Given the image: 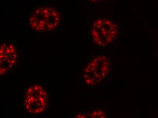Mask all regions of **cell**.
<instances>
[{
  "label": "cell",
  "mask_w": 158,
  "mask_h": 118,
  "mask_svg": "<svg viewBox=\"0 0 158 118\" xmlns=\"http://www.w3.org/2000/svg\"><path fill=\"white\" fill-rule=\"evenodd\" d=\"M58 11L52 7L42 6L35 9L29 18L31 28L37 32H48L54 30L60 23Z\"/></svg>",
  "instance_id": "cell-1"
},
{
  "label": "cell",
  "mask_w": 158,
  "mask_h": 118,
  "mask_svg": "<svg viewBox=\"0 0 158 118\" xmlns=\"http://www.w3.org/2000/svg\"><path fill=\"white\" fill-rule=\"evenodd\" d=\"M25 109L31 115H38L45 112L49 104V96L46 89L41 85L30 86L24 97Z\"/></svg>",
  "instance_id": "cell-2"
},
{
  "label": "cell",
  "mask_w": 158,
  "mask_h": 118,
  "mask_svg": "<svg viewBox=\"0 0 158 118\" xmlns=\"http://www.w3.org/2000/svg\"><path fill=\"white\" fill-rule=\"evenodd\" d=\"M118 34L117 25L106 19L95 20L91 28V37L95 44L106 47L113 42Z\"/></svg>",
  "instance_id": "cell-3"
},
{
  "label": "cell",
  "mask_w": 158,
  "mask_h": 118,
  "mask_svg": "<svg viewBox=\"0 0 158 118\" xmlns=\"http://www.w3.org/2000/svg\"><path fill=\"white\" fill-rule=\"evenodd\" d=\"M109 71V62L106 57H95L84 68V80L88 85L95 86L102 81Z\"/></svg>",
  "instance_id": "cell-4"
},
{
  "label": "cell",
  "mask_w": 158,
  "mask_h": 118,
  "mask_svg": "<svg viewBox=\"0 0 158 118\" xmlns=\"http://www.w3.org/2000/svg\"><path fill=\"white\" fill-rule=\"evenodd\" d=\"M18 59V53L12 43H4L0 47V75H3L14 68Z\"/></svg>",
  "instance_id": "cell-5"
},
{
  "label": "cell",
  "mask_w": 158,
  "mask_h": 118,
  "mask_svg": "<svg viewBox=\"0 0 158 118\" xmlns=\"http://www.w3.org/2000/svg\"><path fill=\"white\" fill-rule=\"evenodd\" d=\"M93 2H101V1H104V0H89Z\"/></svg>",
  "instance_id": "cell-6"
}]
</instances>
